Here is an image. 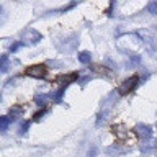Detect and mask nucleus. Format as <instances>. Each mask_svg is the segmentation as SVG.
Masks as SVG:
<instances>
[{
  "label": "nucleus",
  "instance_id": "obj_1",
  "mask_svg": "<svg viewBox=\"0 0 157 157\" xmlns=\"http://www.w3.org/2000/svg\"><path fill=\"white\" fill-rule=\"evenodd\" d=\"M20 36H21V39H23L21 43H25V44H36V43L41 41V34H39L36 29H33V28L23 29Z\"/></svg>",
  "mask_w": 157,
  "mask_h": 157
},
{
  "label": "nucleus",
  "instance_id": "obj_2",
  "mask_svg": "<svg viewBox=\"0 0 157 157\" xmlns=\"http://www.w3.org/2000/svg\"><path fill=\"white\" fill-rule=\"evenodd\" d=\"M26 75L34 77V78H43L46 75V66L43 64H36V66H31L26 69Z\"/></svg>",
  "mask_w": 157,
  "mask_h": 157
},
{
  "label": "nucleus",
  "instance_id": "obj_3",
  "mask_svg": "<svg viewBox=\"0 0 157 157\" xmlns=\"http://www.w3.org/2000/svg\"><path fill=\"white\" fill-rule=\"evenodd\" d=\"M137 78H139V77H129V78H126V80L124 82H123L121 83V85H120V88H118V92H120L121 93V95H126V93H129L131 90H132V88H134L136 85H137Z\"/></svg>",
  "mask_w": 157,
  "mask_h": 157
},
{
  "label": "nucleus",
  "instance_id": "obj_4",
  "mask_svg": "<svg viewBox=\"0 0 157 157\" xmlns=\"http://www.w3.org/2000/svg\"><path fill=\"white\" fill-rule=\"evenodd\" d=\"M134 132H136V136L137 137H141V139H149V137L152 136V129H151V126H147V124H137L134 128Z\"/></svg>",
  "mask_w": 157,
  "mask_h": 157
},
{
  "label": "nucleus",
  "instance_id": "obj_5",
  "mask_svg": "<svg viewBox=\"0 0 157 157\" xmlns=\"http://www.w3.org/2000/svg\"><path fill=\"white\" fill-rule=\"evenodd\" d=\"M129 151L128 147H121V146H113V147H108L106 149V154L111 155V157H118L121 154H126V152Z\"/></svg>",
  "mask_w": 157,
  "mask_h": 157
},
{
  "label": "nucleus",
  "instance_id": "obj_6",
  "mask_svg": "<svg viewBox=\"0 0 157 157\" xmlns=\"http://www.w3.org/2000/svg\"><path fill=\"white\" fill-rule=\"evenodd\" d=\"M75 77H77V74H67V75H61V77H57V83L61 85V88H64L66 85H69L71 82L75 80Z\"/></svg>",
  "mask_w": 157,
  "mask_h": 157
},
{
  "label": "nucleus",
  "instance_id": "obj_7",
  "mask_svg": "<svg viewBox=\"0 0 157 157\" xmlns=\"http://www.w3.org/2000/svg\"><path fill=\"white\" fill-rule=\"evenodd\" d=\"M34 100H36V103L39 106H44L48 101L52 100V95H48V93H39V95L34 97Z\"/></svg>",
  "mask_w": 157,
  "mask_h": 157
},
{
  "label": "nucleus",
  "instance_id": "obj_8",
  "mask_svg": "<svg viewBox=\"0 0 157 157\" xmlns=\"http://www.w3.org/2000/svg\"><path fill=\"white\" fill-rule=\"evenodd\" d=\"M113 131H115V134L118 137H121V139H126L128 137V131H126V128L120 124V126H113Z\"/></svg>",
  "mask_w": 157,
  "mask_h": 157
},
{
  "label": "nucleus",
  "instance_id": "obj_9",
  "mask_svg": "<svg viewBox=\"0 0 157 157\" xmlns=\"http://www.w3.org/2000/svg\"><path fill=\"white\" fill-rule=\"evenodd\" d=\"M23 115V108L21 106H13L12 110H10V120H18V118H21Z\"/></svg>",
  "mask_w": 157,
  "mask_h": 157
},
{
  "label": "nucleus",
  "instance_id": "obj_10",
  "mask_svg": "<svg viewBox=\"0 0 157 157\" xmlns=\"http://www.w3.org/2000/svg\"><path fill=\"white\" fill-rule=\"evenodd\" d=\"M78 61L82 64H88L92 61V54L90 52H78Z\"/></svg>",
  "mask_w": 157,
  "mask_h": 157
},
{
  "label": "nucleus",
  "instance_id": "obj_11",
  "mask_svg": "<svg viewBox=\"0 0 157 157\" xmlns=\"http://www.w3.org/2000/svg\"><path fill=\"white\" fill-rule=\"evenodd\" d=\"M8 124H10V118H8V116H3V118H0V131H2V132H5V131H7Z\"/></svg>",
  "mask_w": 157,
  "mask_h": 157
},
{
  "label": "nucleus",
  "instance_id": "obj_12",
  "mask_svg": "<svg viewBox=\"0 0 157 157\" xmlns=\"http://www.w3.org/2000/svg\"><path fill=\"white\" fill-rule=\"evenodd\" d=\"M139 62H141V57L139 56H131L129 62H128V67H136Z\"/></svg>",
  "mask_w": 157,
  "mask_h": 157
},
{
  "label": "nucleus",
  "instance_id": "obj_13",
  "mask_svg": "<svg viewBox=\"0 0 157 157\" xmlns=\"http://www.w3.org/2000/svg\"><path fill=\"white\" fill-rule=\"evenodd\" d=\"M147 10H149V13L157 15V2H151L149 7H147Z\"/></svg>",
  "mask_w": 157,
  "mask_h": 157
},
{
  "label": "nucleus",
  "instance_id": "obj_14",
  "mask_svg": "<svg viewBox=\"0 0 157 157\" xmlns=\"http://www.w3.org/2000/svg\"><path fill=\"white\" fill-rule=\"evenodd\" d=\"M8 71V59H7V56H2V72L5 74Z\"/></svg>",
  "mask_w": 157,
  "mask_h": 157
},
{
  "label": "nucleus",
  "instance_id": "obj_15",
  "mask_svg": "<svg viewBox=\"0 0 157 157\" xmlns=\"http://www.w3.org/2000/svg\"><path fill=\"white\" fill-rule=\"evenodd\" d=\"M28 126H29V123H21V126H20V129H18V132H20V136H23L25 132L28 131Z\"/></svg>",
  "mask_w": 157,
  "mask_h": 157
},
{
  "label": "nucleus",
  "instance_id": "obj_16",
  "mask_svg": "<svg viewBox=\"0 0 157 157\" xmlns=\"http://www.w3.org/2000/svg\"><path fill=\"white\" fill-rule=\"evenodd\" d=\"M46 113H48V110H41V111H38L36 115H34V121H39L44 115H46Z\"/></svg>",
  "mask_w": 157,
  "mask_h": 157
},
{
  "label": "nucleus",
  "instance_id": "obj_17",
  "mask_svg": "<svg viewBox=\"0 0 157 157\" xmlns=\"http://www.w3.org/2000/svg\"><path fill=\"white\" fill-rule=\"evenodd\" d=\"M61 61H49L48 62V66H51V67H61Z\"/></svg>",
  "mask_w": 157,
  "mask_h": 157
},
{
  "label": "nucleus",
  "instance_id": "obj_18",
  "mask_svg": "<svg viewBox=\"0 0 157 157\" xmlns=\"http://www.w3.org/2000/svg\"><path fill=\"white\" fill-rule=\"evenodd\" d=\"M23 46H25V43H17V44H13V46L10 48V49H12V52H15V51H17V49L23 48Z\"/></svg>",
  "mask_w": 157,
  "mask_h": 157
},
{
  "label": "nucleus",
  "instance_id": "obj_19",
  "mask_svg": "<svg viewBox=\"0 0 157 157\" xmlns=\"http://www.w3.org/2000/svg\"><path fill=\"white\" fill-rule=\"evenodd\" d=\"M97 155V147H93V149L88 151V157H95Z\"/></svg>",
  "mask_w": 157,
  "mask_h": 157
},
{
  "label": "nucleus",
  "instance_id": "obj_20",
  "mask_svg": "<svg viewBox=\"0 0 157 157\" xmlns=\"http://www.w3.org/2000/svg\"><path fill=\"white\" fill-rule=\"evenodd\" d=\"M88 80H90V77H88V75H83V77L80 78V83H82V85H85Z\"/></svg>",
  "mask_w": 157,
  "mask_h": 157
}]
</instances>
